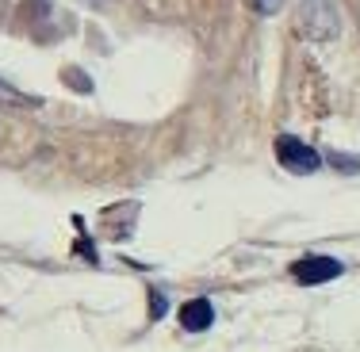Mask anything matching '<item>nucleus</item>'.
Here are the masks:
<instances>
[{
	"instance_id": "obj_5",
	"label": "nucleus",
	"mask_w": 360,
	"mask_h": 352,
	"mask_svg": "<svg viewBox=\"0 0 360 352\" xmlns=\"http://www.w3.org/2000/svg\"><path fill=\"white\" fill-rule=\"evenodd\" d=\"M245 4H250L257 15H276V12H284L288 0H245Z\"/></svg>"
},
{
	"instance_id": "obj_4",
	"label": "nucleus",
	"mask_w": 360,
	"mask_h": 352,
	"mask_svg": "<svg viewBox=\"0 0 360 352\" xmlns=\"http://www.w3.org/2000/svg\"><path fill=\"white\" fill-rule=\"evenodd\" d=\"M211 322H215V306H211V299H192V303L180 306V330L203 333V330H211Z\"/></svg>"
},
{
	"instance_id": "obj_3",
	"label": "nucleus",
	"mask_w": 360,
	"mask_h": 352,
	"mask_svg": "<svg viewBox=\"0 0 360 352\" xmlns=\"http://www.w3.org/2000/svg\"><path fill=\"white\" fill-rule=\"evenodd\" d=\"M303 31L311 39H333L338 35V15L326 0H307L303 8Z\"/></svg>"
},
{
	"instance_id": "obj_6",
	"label": "nucleus",
	"mask_w": 360,
	"mask_h": 352,
	"mask_svg": "<svg viewBox=\"0 0 360 352\" xmlns=\"http://www.w3.org/2000/svg\"><path fill=\"white\" fill-rule=\"evenodd\" d=\"M0 100H4V104H15V107H23V104H35V100L20 96V92H15V89H12V84H8V81H0Z\"/></svg>"
},
{
	"instance_id": "obj_7",
	"label": "nucleus",
	"mask_w": 360,
	"mask_h": 352,
	"mask_svg": "<svg viewBox=\"0 0 360 352\" xmlns=\"http://www.w3.org/2000/svg\"><path fill=\"white\" fill-rule=\"evenodd\" d=\"M161 314H165V299H161L158 291H153V318H161Z\"/></svg>"
},
{
	"instance_id": "obj_1",
	"label": "nucleus",
	"mask_w": 360,
	"mask_h": 352,
	"mask_svg": "<svg viewBox=\"0 0 360 352\" xmlns=\"http://www.w3.org/2000/svg\"><path fill=\"white\" fill-rule=\"evenodd\" d=\"M276 161L295 176H311V173L322 169L319 150H311V145H307L303 138H295V134H280L276 138Z\"/></svg>"
},
{
	"instance_id": "obj_2",
	"label": "nucleus",
	"mask_w": 360,
	"mask_h": 352,
	"mask_svg": "<svg viewBox=\"0 0 360 352\" xmlns=\"http://www.w3.org/2000/svg\"><path fill=\"white\" fill-rule=\"evenodd\" d=\"M291 276L303 283V287H319V283H330V280L341 276V261L322 256V253H311V256H303V261L291 264Z\"/></svg>"
}]
</instances>
